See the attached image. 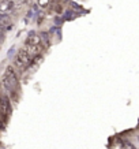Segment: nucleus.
<instances>
[{"label":"nucleus","instance_id":"1","mask_svg":"<svg viewBox=\"0 0 139 149\" xmlns=\"http://www.w3.org/2000/svg\"><path fill=\"white\" fill-rule=\"evenodd\" d=\"M33 59H34V56H33L26 48H23V49H21L18 54H17L15 59H14V64H15V67H18L19 70H26V68L33 63Z\"/></svg>","mask_w":139,"mask_h":149},{"label":"nucleus","instance_id":"2","mask_svg":"<svg viewBox=\"0 0 139 149\" xmlns=\"http://www.w3.org/2000/svg\"><path fill=\"white\" fill-rule=\"evenodd\" d=\"M1 82L10 91H14L18 86V75H17V71L12 66H8L4 70L3 75H1Z\"/></svg>","mask_w":139,"mask_h":149},{"label":"nucleus","instance_id":"3","mask_svg":"<svg viewBox=\"0 0 139 149\" xmlns=\"http://www.w3.org/2000/svg\"><path fill=\"white\" fill-rule=\"evenodd\" d=\"M38 44H41V38H40V36H37L36 33H30L26 38V42H25V45L26 47L38 45Z\"/></svg>","mask_w":139,"mask_h":149},{"label":"nucleus","instance_id":"4","mask_svg":"<svg viewBox=\"0 0 139 149\" xmlns=\"http://www.w3.org/2000/svg\"><path fill=\"white\" fill-rule=\"evenodd\" d=\"M1 111H3V118H4V122H6V119H7V116H8V113L11 112V104H10L8 99H7L6 96H3V101H1Z\"/></svg>","mask_w":139,"mask_h":149},{"label":"nucleus","instance_id":"5","mask_svg":"<svg viewBox=\"0 0 139 149\" xmlns=\"http://www.w3.org/2000/svg\"><path fill=\"white\" fill-rule=\"evenodd\" d=\"M14 7L12 0H1V14H8Z\"/></svg>","mask_w":139,"mask_h":149},{"label":"nucleus","instance_id":"6","mask_svg":"<svg viewBox=\"0 0 139 149\" xmlns=\"http://www.w3.org/2000/svg\"><path fill=\"white\" fill-rule=\"evenodd\" d=\"M1 27H3V30H7V29L12 27V22L7 17V14H1Z\"/></svg>","mask_w":139,"mask_h":149},{"label":"nucleus","instance_id":"7","mask_svg":"<svg viewBox=\"0 0 139 149\" xmlns=\"http://www.w3.org/2000/svg\"><path fill=\"white\" fill-rule=\"evenodd\" d=\"M38 4L41 7H48L49 6V0H38Z\"/></svg>","mask_w":139,"mask_h":149}]
</instances>
